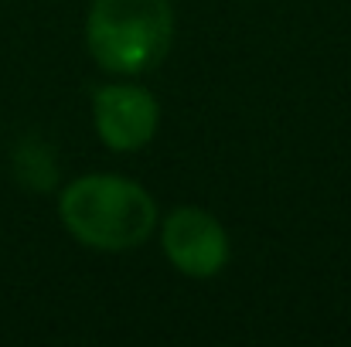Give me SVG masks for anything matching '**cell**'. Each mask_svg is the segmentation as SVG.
Listing matches in <instances>:
<instances>
[{"label": "cell", "instance_id": "6da1fadb", "mask_svg": "<svg viewBox=\"0 0 351 347\" xmlns=\"http://www.w3.org/2000/svg\"><path fill=\"white\" fill-rule=\"evenodd\" d=\"M58 215L82 245L103 252L136 248L157 229L154 198L136 181L117 174H86L72 181L58 198Z\"/></svg>", "mask_w": 351, "mask_h": 347}, {"label": "cell", "instance_id": "7a4b0ae2", "mask_svg": "<svg viewBox=\"0 0 351 347\" xmlns=\"http://www.w3.org/2000/svg\"><path fill=\"white\" fill-rule=\"evenodd\" d=\"M86 41L106 72H150L171 51L174 7L171 0H93Z\"/></svg>", "mask_w": 351, "mask_h": 347}, {"label": "cell", "instance_id": "3957f363", "mask_svg": "<svg viewBox=\"0 0 351 347\" xmlns=\"http://www.w3.org/2000/svg\"><path fill=\"white\" fill-rule=\"evenodd\" d=\"M160 242H164V252H167L171 266L184 276H195V279L219 276L229 262V235H226V229L219 225L215 215H208L205 208H195V205L174 208L164 218Z\"/></svg>", "mask_w": 351, "mask_h": 347}, {"label": "cell", "instance_id": "277c9868", "mask_svg": "<svg viewBox=\"0 0 351 347\" xmlns=\"http://www.w3.org/2000/svg\"><path fill=\"white\" fill-rule=\"evenodd\" d=\"M96 133L113 150H140L157 133V99L140 86H103L93 96Z\"/></svg>", "mask_w": 351, "mask_h": 347}, {"label": "cell", "instance_id": "5b68a950", "mask_svg": "<svg viewBox=\"0 0 351 347\" xmlns=\"http://www.w3.org/2000/svg\"><path fill=\"white\" fill-rule=\"evenodd\" d=\"M14 174L24 188H34V191H51L58 184V164L51 157V150L38 140V136H27L17 153H14Z\"/></svg>", "mask_w": 351, "mask_h": 347}]
</instances>
